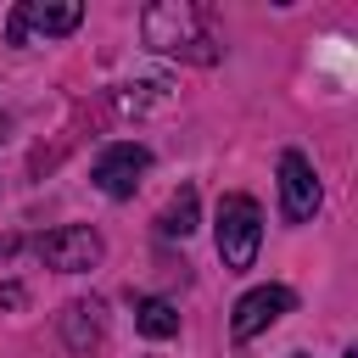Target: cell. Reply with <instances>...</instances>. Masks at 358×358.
<instances>
[{
	"label": "cell",
	"instance_id": "6da1fadb",
	"mask_svg": "<svg viewBox=\"0 0 358 358\" xmlns=\"http://www.w3.org/2000/svg\"><path fill=\"white\" fill-rule=\"evenodd\" d=\"M145 28V45L162 50V56H190V62H213V34H207V17L185 0H168V6H151L140 17Z\"/></svg>",
	"mask_w": 358,
	"mask_h": 358
},
{
	"label": "cell",
	"instance_id": "7a4b0ae2",
	"mask_svg": "<svg viewBox=\"0 0 358 358\" xmlns=\"http://www.w3.org/2000/svg\"><path fill=\"white\" fill-rule=\"evenodd\" d=\"M213 235H218V257L229 274H246L257 263V246H263V207L252 196H224L218 201V218H213Z\"/></svg>",
	"mask_w": 358,
	"mask_h": 358
},
{
	"label": "cell",
	"instance_id": "3957f363",
	"mask_svg": "<svg viewBox=\"0 0 358 358\" xmlns=\"http://www.w3.org/2000/svg\"><path fill=\"white\" fill-rule=\"evenodd\" d=\"M50 268H62V274H84V268H95L101 263V252H106V241L90 229V224H62V229H50V235H39V246H34Z\"/></svg>",
	"mask_w": 358,
	"mask_h": 358
},
{
	"label": "cell",
	"instance_id": "277c9868",
	"mask_svg": "<svg viewBox=\"0 0 358 358\" xmlns=\"http://www.w3.org/2000/svg\"><path fill=\"white\" fill-rule=\"evenodd\" d=\"M145 168H151V151H145L140 140H117V145H106V151L95 157V190L112 196V201H123V196H134V185L145 179Z\"/></svg>",
	"mask_w": 358,
	"mask_h": 358
},
{
	"label": "cell",
	"instance_id": "5b68a950",
	"mask_svg": "<svg viewBox=\"0 0 358 358\" xmlns=\"http://www.w3.org/2000/svg\"><path fill=\"white\" fill-rule=\"evenodd\" d=\"M319 213V173L302 151H280V218L308 224Z\"/></svg>",
	"mask_w": 358,
	"mask_h": 358
},
{
	"label": "cell",
	"instance_id": "8992f818",
	"mask_svg": "<svg viewBox=\"0 0 358 358\" xmlns=\"http://www.w3.org/2000/svg\"><path fill=\"white\" fill-rule=\"evenodd\" d=\"M78 22H84V6H73V0H22L6 22V39L28 45V34H73Z\"/></svg>",
	"mask_w": 358,
	"mask_h": 358
},
{
	"label": "cell",
	"instance_id": "52a82bcc",
	"mask_svg": "<svg viewBox=\"0 0 358 358\" xmlns=\"http://www.w3.org/2000/svg\"><path fill=\"white\" fill-rule=\"evenodd\" d=\"M296 308V291L291 285H252L241 302H235V319H229V336L235 341H252L257 330H268L274 319H285Z\"/></svg>",
	"mask_w": 358,
	"mask_h": 358
},
{
	"label": "cell",
	"instance_id": "ba28073f",
	"mask_svg": "<svg viewBox=\"0 0 358 358\" xmlns=\"http://www.w3.org/2000/svg\"><path fill=\"white\" fill-rule=\"evenodd\" d=\"M101 336H106V308L90 296V302H67V313H62V341H67V352H90V347H101Z\"/></svg>",
	"mask_w": 358,
	"mask_h": 358
},
{
	"label": "cell",
	"instance_id": "9c48e42d",
	"mask_svg": "<svg viewBox=\"0 0 358 358\" xmlns=\"http://www.w3.org/2000/svg\"><path fill=\"white\" fill-rule=\"evenodd\" d=\"M134 324H140V336L168 341V336H179V308L168 296H134Z\"/></svg>",
	"mask_w": 358,
	"mask_h": 358
},
{
	"label": "cell",
	"instance_id": "30bf717a",
	"mask_svg": "<svg viewBox=\"0 0 358 358\" xmlns=\"http://www.w3.org/2000/svg\"><path fill=\"white\" fill-rule=\"evenodd\" d=\"M190 229H196V190L185 185V190H179V196L162 207V218H157V235H168V241L179 235V241H185Z\"/></svg>",
	"mask_w": 358,
	"mask_h": 358
},
{
	"label": "cell",
	"instance_id": "8fae6325",
	"mask_svg": "<svg viewBox=\"0 0 358 358\" xmlns=\"http://www.w3.org/2000/svg\"><path fill=\"white\" fill-rule=\"evenodd\" d=\"M341 358H358V347H352V352H341Z\"/></svg>",
	"mask_w": 358,
	"mask_h": 358
},
{
	"label": "cell",
	"instance_id": "7c38bea8",
	"mask_svg": "<svg viewBox=\"0 0 358 358\" xmlns=\"http://www.w3.org/2000/svg\"><path fill=\"white\" fill-rule=\"evenodd\" d=\"M291 358H308V352H291Z\"/></svg>",
	"mask_w": 358,
	"mask_h": 358
}]
</instances>
